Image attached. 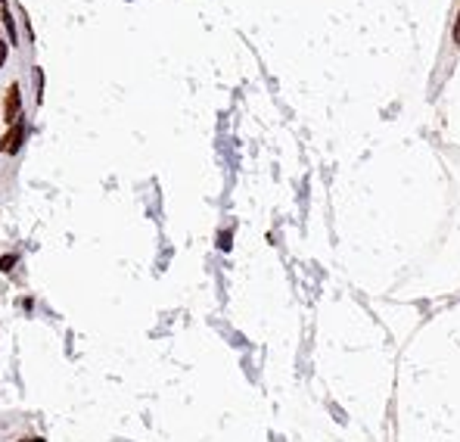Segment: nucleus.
I'll return each instance as SVG.
<instances>
[{"label":"nucleus","mask_w":460,"mask_h":442,"mask_svg":"<svg viewBox=\"0 0 460 442\" xmlns=\"http://www.w3.org/2000/svg\"><path fill=\"white\" fill-rule=\"evenodd\" d=\"M22 141H25V122H22V115L9 125V131L6 137L0 141V153H9V156H16L19 149H22Z\"/></svg>","instance_id":"obj_1"},{"label":"nucleus","mask_w":460,"mask_h":442,"mask_svg":"<svg viewBox=\"0 0 460 442\" xmlns=\"http://www.w3.org/2000/svg\"><path fill=\"white\" fill-rule=\"evenodd\" d=\"M19 109H22V87H19V84H9L6 103H3V119H6V122H16L19 115H22Z\"/></svg>","instance_id":"obj_2"},{"label":"nucleus","mask_w":460,"mask_h":442,"mask_svg":"<svg viewBox=\"0 0 460 442\" xmlns=\"http://www.w3.org/2000/svg\"><path fill=\"white\" fill-rule=\"evenodd\" d=\"M3 25H6V44H19V31H16V22L13 16L3 9Z\"/></svg>","instance_id":"obj_3"},{"label":"nucleus","mask_w":460,"mask_h":442,"mask_svg":"<svg viewBox=\"0 0 460 442\" xmlns=\"http://www.w3.org/2000/svg\"><path fill=\"white\" fill-rule=\"evenodd\" d=\"M16 259H19V255H13V252H9V255H0V271H13Z\"/></svg>","instance_id":"obj_4"},{"label":"nucleus","mask_w":460,"mask_h":442,"mask_svg":"<svg viewBox=\"0 0 460 442\" xmlns=\"http://www.w3.org/2000/svg\"><path fill=\"white\" fill-rule=\"evenodd\" d=\"M34 87H38V100H44V72L34 69Z\"/></svg>","instance_id":"obj_5"},{"label":"nucleus","mask_w":460,"mask_h":442,"mask_svg":"<svg viewBox=\"0 0 460 442\" xmlns=\"http://www.w3.org/2000/svg\"><path fill=\"white\" fill-rule=\"evenodd\" d=\"M218 246H221V249H230V230H221V237H218Z\"/></svg>","instance_id":"obj_6"},{"label":"nucleus","mask_w":460,"mask_h":442,"mask_svg":"<svg viewBox=\"0 0 460 442\" xmlns=\"http://www.w3.org/2000/svg\"><path fill=\"white\" fill-rule=\"evenodd\" d=\"M454 44L460 47V9H457V19H454Z\"/></svg>","instance_id":"obj_7"},{"label":"nucleus","mask_w":460,"mask_h":442,"mask_svg":"<svg viewBox=\"0 0 460 442\" xmlns=\"http://www.w3.org/2000/svg\"><path fill=\"white\" fill-rule=\"evenodd\" d=\"M6 63V41H0V66Z\"/></svg>","instance_id":"obj_8"},{"label":"nucleus","mask_w":460,"mask_h":442,"mask_svg":"<svg viewBox=\"0 0 460 442\" xmlns=\"http://www.w3.org/2000/svg\"><path fill=\"white\" fill-rule=\"evenodd\" d=\"M19 442H44V439H38V436H34V439H19Z\"/></svg>","instance_id":"obj_9"},{"label":"nucleus","mask_w":460,"mask_h":442,"mask_svg":"<svg viewBox=\"0 0 460 442\" xmlns=\"http://www.w3.org/2000/svg\"><path fill=\"white\" fill-rule=\"evenodd\" d=\"M0 6H3V0H0Z\"/></svg>","instance_id":"obj_10"}]
</instances>
